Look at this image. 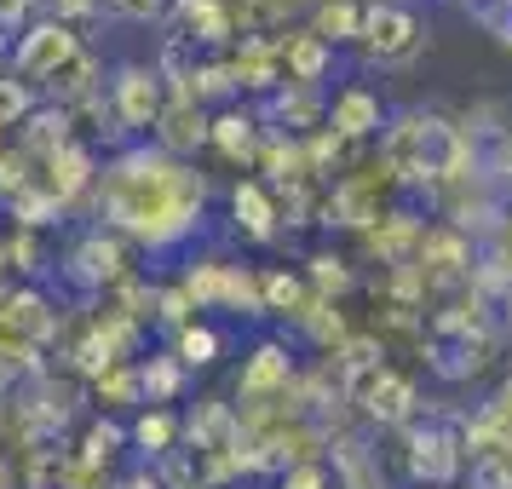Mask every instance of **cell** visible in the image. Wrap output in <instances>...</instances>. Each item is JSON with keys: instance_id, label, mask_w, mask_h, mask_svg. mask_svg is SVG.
<instances>
[{"instance_id": "6da1fadb", "label": "cell", "mask_w": 512, "mask_h": 489, "mask_svg": "<svg viewBox=\"0 0 512 489\" xmlns=\"http://www.w3.org/2000/svg\"><path fill=\"white\" fill-rule=\"evenodd\" d=\"M81 52H87V41H81L70 24L47 18V24H29L24 35H18V47H12V58H6V75H18L24 87H52Z\"/></svg>"}, {"instance_id": "7a4b0ae2", "label": "cell", "mask_w": 512, "mask_h": 489, "mask_svg": "<svg viewBox=\"0 0 512 489\" xmlns=\"http://www.w3.org/2000/svg\"><path fill=\"white\" fill-rule=\"evenodd\" d=\"M466 466V443L461 432L449 426V420H409V449H403V472L415 478V484L426 489H449L455 478H461Z\"/></svg>"}, {"instance_id": "3957f363", "label": "cell", "mask_w": 512, "mask_h": 489, "mask_svg": "<svg viewBox=\"0 0 512 489\" xmlns=\"http://www.w3.org/2000/svg\"><path fill=\"white\" fill-rule=\"evenodd\" d=\"M357 47L369 52V64H409L426 47V24H420L409 6H363Z\"/></svg>"}, {"instance_id": "277c9868", "label": "cell", "mask_w": 512, "mask_h": 489, "mask_svg": "<svg viewBox=\"0 0 512 489\" xmlns=\"http://www.w3.org/2000/svg\"><path fill=\"white\" fill-rule=\"evenodd\" d=\"M162 75L156 64H121L116 81H110V116L127 127V133H150L162 121Z\"/></svg>"}, {"instance_id": "5b68a950", "label": "cell", "mask_w": 512, "mask_h": 489, "mask_svg": "<svg viewBox=\"0 0 512 489\" xmlns=\"http://www.w3.org/2000/svg\"><path fill=\"white\" fill-rule=\"evenodd\" d=\"M323 121L334 139H380V127H386V104L374 93L369 81H346V87H334V98L323 104Z\"/></svg>"}, {"instance_id": "8992f818", "label": "cell", "mask_w": 512, "mask_h": 489, "mask_svg": "<svg viewBox=\"0 0 512 489\" xmlns=\"http://www.w3.org/2000/svg\"><path fill=\"white\" fill-rule=\"evenodd\" d=\"M288 386H294V351H288V340H265V346H254V357H248L242 374H236V392L248 397V403L288 397Z\"/></svg>"}, {"instance_id": "52a82bcc", "label": "cell", "mask_w": 512, "mask_h": 489, "mask_svg": "<svg viewBox=\"0 0 512 489\" xmlns=\"http://www.w3.org/2000/svg\"><path fill=\"white\" fill-rule=\"evenodd\" d=\"M150 133H156V150L179 162L190 144H208V116H202V104H196V98H179V104H167V110H162V121H156Z\"/></svg>"}, {"instance_id": "ba28073f", "label": "cell", "mask_w": 512, "mask_h": 489, "mask_svg": "<svg viewBox=\"0 0 512 489\" xmlns=\"http://www.w3.org/2000/svg\"><path fill=\"white\" fill-rule=\"evenodd\" d=\"M231 208H236V225L254 236V242H271V236H277L282 202L271 196V185H259V179H242V185L231 190Z\"/></svg>"}, {"instance_id": "9c48e42d", "label": "cell", "mask_w": 512, "mask_h": 489, "mask_svg": "<svg viewBox=\"0 0 512 489\" xmlns=\"http://www.w3.org/2000/svg\"><path fill=\"white\" fill-rule=\"evenodd\" d=\"M208 144H219L231 162H254L259 150H265L259 116H248V110H225V116H213L208 121Z\"/></svg>"}, {"instance_id": "30bf717a", "label": "cell", "mask_w": 512, "mask_h": 489, "mask_svg": "<svg viewBox=\"0 0 512 489\" xmlns=\"http://www.w3.org/2000/svg\"><path fill=\"white\" fill-rule=\"evenodd\" d=\"M357 29H363V0H317L311 35H323L328 47H346V41H357Z\"/></svg>"}, {"instance_id": "8fae6325", "label": "cell", "mask_w": 512, "mask_h": 489, "mask_svg": "<svg viewBox=\"0 0 512 489\" xmlns=\"http://www.w3.org/2000/svg\"><path fill=\"white\" fill-rule=\"evenodd\" d=\"M75 277L81 282H116L121 277V242L116 236L93 231L87 248H75Z\"/></svg>"}, {"instance_id": "7c38bea8", "label": "cell", "mask_w": 512, "mask_h": 489, "mask_svg": "<svg viewBox=\"0 0 512 489\" xmlns=\"http://www.w3.org/2000/svg\"><path fill=\"white\" fill-rule=\"evenodd\" d=\"M219 351H225L219 328L185 323V328H179V340H173V363H179V369H213V363H219Z\"/></svg>"}, {"instance_id": "4fadbf2b", "label": "cell", "mask_w": 512, "mask_h": 489, "mask_svg": "<svg viewBox=\"0 0 512 489\" xmlns=\"http://www.w3.org/2000/svg\"><path fill=\"white\" fill-rule=\"evenodd\" d=\"M133 443H139L144 455L162 461L167 449H179V415H173V409H144V415L133 420Z\"/></svg>"}, {"instance_id": "5bb4252c", "label": "cell", "mask_w": 512, "mask_h": 489, "mask_svg": "<svg viewBox=\"0 0 512 489\" xmlns=\"http://www.w3.org/2000/svg\"><path fill=\"white\" fill-rule=\"evenodd\" d=\"M305 288H311L317 300H334V294H346V288H351V259H346V254H334V248H328V254H317V259H311V282H305Z\"/></svg>"}, {"instance_id": "9a60e30c", "label": "cell", "mask_w": 512, "mask_h": 489, "mask_svg": "<svg viewBox=\"0 0 512 489\" xmlns=\"http://www.w3.org/2000/svg\"><path fill=\"white\" fill-rule=\"evenodd\" d=\"M179 380H185V369H179V363H173V351H167V357H150V363L139 369V392L162 409L167 397L179 392Z\"/></svg>"}, {"instance_id": "2e32d148", "label": "cell", "mask_w": 512, "mask_h": 489, "mask_svg": "<svg viewBox=\"0 0 512 489\" xmlns=\"http://www.w3.org/2000/svg\"><path fill=\"white\" fill-rule=\"evenodd\" d=\"M466 489H512V455H501V449L472 455V466H466Z\"/></svg>"}, {"instance_id": "e0dca14e", "label": "cell", "mask_w": 512, "mask_h": 489, "mask_svg": "<svg viewBox=\"0 0 512 489\" xmlns=\"http://www.w3.org/2000/svg\"><path fill=\"white\" fill-rule=\"evenodd\" d=\"M35 110V87H24L18 75H0V133L6 127H24Z\"/></svg>"}, {"instance_id": "ac0fdd59", "label": "cell", "mask_w": 512, "mask_h": 489, "mask_svg": "<svg viewBox=\"0 0 512 489\" xmlns=\"http://www.w3.org/2000/svg\"><path fill=\"white\" fill-rule=\"evenodd\" d=\"M282 489H328V461H294V466H282Z\"/></svg>"}, {"instance_id": "d6986e66", "label": "cell", "mask_w": 512, "mask_h": 489, "mask_svg": "<svg viewBox=\"0 0 512 489\" xmlns=\"http://www.w3.org/2000/svg\"><path fill=\"white\" fill-rule=\"evenodd\" d=\"M104 0H52V12H58V24H70V18H87V12H98Z\"/></svg>"}, {"instance_id": "ffe728a7", "label": "cell", "mask_w": 512, "mask_h": 489, "mask_svg": "<svg viewBox=\"0 0 512 489\" xmlns=\"http://www.w3.org/2000/svg\"><path fill=\"white\" fill-rule=\"evenodd\" d=\"M29 12V0H0V29H12Z\"/></svg>"}, {"instance_id": "44dd1931", "label": "cell", "mask_w": 512, "mask_h": 489, "mask_svg": "<svg viewBox=\"0 0 512 489\" xmlns=\"http://www.w3.org/2000/svg\"><path fill=\"white\" fill-rule=\"evenodd\" d=\"M116 489H162V484H156V472H133V478H121Z\"/></svg>"}, {"instance_id": "7402d4cb", "label": "cell", "mask_w": 512, "mask_h": 489, "mask_svg": "<svg viewBox=\"0 0 512 489\" xmlns=\"http://www.w3.org/2000/svg\"><path fill=\"white\" fill-rule=\"evenodd\" d=\"M363 6H403V0H363Z\"/></svg>"}, {"instance_id": "603a6c76", "label": "cell", "mask_w": 512, "mask_h": 489, "mask_svg": "<svg viewBox=\"0 0 512 489\" xmlns=\"http://www.w3.org/2000/svg\"><path fill=\"white\" fill-rule=\"evenodd\" d=\"M0 144H6V139H0Z\"/></svg>"}]
</instances>
